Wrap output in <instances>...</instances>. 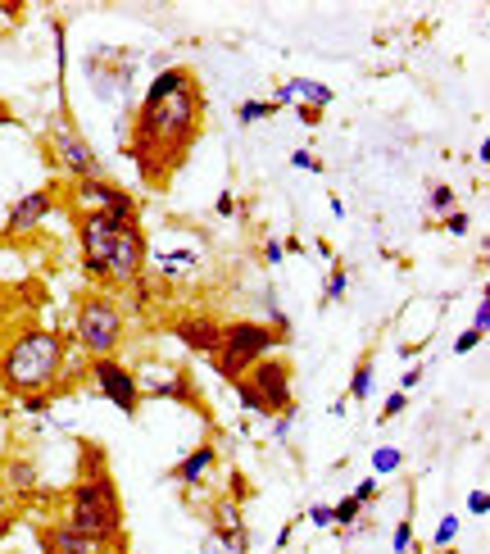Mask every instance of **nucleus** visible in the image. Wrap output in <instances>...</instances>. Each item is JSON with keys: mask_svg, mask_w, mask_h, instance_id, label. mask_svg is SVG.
<instances>
[{"mask_svg": "<svg viewBox=\"0 0 490 554\" xmlns=\"http://www.w3.org/2000/svg\"><path fill=\"white\" fill-rule=\"evenodd\" d=\"M196 123H200V87H196V78L177 91V96L159 100V105H141L132 155H137L141 173H146L150 182H155L168 164L182 159V150H187L191 137H196Z\"/></svg>", "mask_w": 490, "mask_h": 554, "instance_id": "nucleus-1", "label": "nucleus"}, {"mask_svg": "<svg viewBox=\"0 0 490 554\" xmlns=\"http://www.w3.org/2000/svg\"><path fill=\"white\" fill-rule=\"evenodd\" d=\"M82 259L91 277H114V282H137L146 264V237L137 223H123L114 214H82Z\"/></svg>", "mask_w": 490, "mask_h": 554, "instance_id": "nucleus-2", "label": "nucleus"}, {"mask_svg": "<svg viewBox=\"0 0 490 554\" xmlns=\"http://www.w3.org/2000/svg\"><path fill=\"white\" fill-rule=\"evenodd\" d=\"M59 364H64L59 337L37 327V332H23V337L5 350L0 377H5V386H14V391H41V386H50L59 377Z\"/></svg>", "mask_w": 490, "mask_h": 554, "instance_id": "nucleus-3", "label": "nucleus"}, {"mask_svg": "<svg viewBox=\"0 0 490 554\" xmlns=\"http://www.w3.org/2000/svg\"><path fill=\"white\" fill-rule=\"evenodd\" d=\"M69 523L87 536L91 545H109L123 532V505H118V491L109 482L105 468L91 473V482H82L69 500Z\"/></svg>", "mask_w": 490, "mask_h": 554, "instance_id": "nucleus-4", "label": "nucleus"}, {"mask_svg": "<svg viewBox=\"0 0 490 554\" xmlns=\"http://www.w3.org/2000/svg\"><path fill=\"white\" fill-rule=\"evenodd\" d=\"M277 341L282 337L264 323H227L223 327V346H218V355H214V368L227 377V382H241L259 359H268V350H273Z\"/></svg>", "mask_w": 490, "mask_h": 554, "instance_id": "nucleus-5", "label": "nucleus"}, {"mask_svg": "<svg viewBox=\"0 0 490 554\" xmlns=\"http://www.w3.org/2000/svg\"><path fill=\"white\" fill-rule=\"evenodd\" d=\"M78 337L82 346L91 350L96 359H105L109 350L123 341V309L105 296H91L78 305Z\"/></svg>", "mask_w": 490, "mask_h": 554, "instance_id": "nucleus-6", "label": "nucleus"}, {"mask_svg": "<svg viewBox=\"0 0 490 554\" xmlns=\"http://www.w3.org/2000/svg\"><path fill=\"white\" fill-rule=\"evenodd\" d=\"M250 391L259 396L264 414H291V364L286 359H259L250 373H245Z\"/></svg>", "mask_w": 490, "mask_h": 554, "instance_id": "nucleus-7", "label": "nucleus"}, {"mask_svg": "<svg viewBox=\"0 0 490 554\" xmlns=\"http://www.w3.org/2000/svg\"><path fill=\"white\" fill-rule=\"evenodd\" d=\"M73 200H78L87 214H114V218H123V223H137V205H132V196L128 191H118V187H109V182H78L73 187Z\"/></svg>", "mask_w": 490, "mask_h": 554, "instance_id": "nucleus-8", "label": "nucleus"}, {"mask_svg": "<svg viewBox=\"0 0 490 554\" xmlns=\"http://www.w3.org/2000/svg\"><path fill=\"white\" fill-rule=\"evenodd\" d=\"M96 382H100V391H105V400H114L123 414H137V405H141V386H137V377L128 373L123 364H114V359H96Z\"/></svg>", "mask_w": 490, "mask_h": 554, "instance_id": "nucleus-9", "label": "nucleus"}, {"mask_svg": "<svg viewBox=\"0 0 490 554\" xmlns=\"http://www.w3.org/2000/svg\"><path fill=\"white\" fill-rule=\"evenodd\" d=\"M55 150H59V164L73 173L78 182H96L100 178V164H96V150L87 146V141L78 137V132L59 128L55 132Z\"/></svg>", "mask_w": 490, "mask_h": 554, "instance_id": "nucleus-10", "label": "nucleus"}, {"mask_svg": "<svg viewBox=\"0 0 490 554\" xmlns=\"http://www.w3.org/2000/svg\"><path fill=\"white\" fill-rule=\"evenodd\" d=\"M177 341L187 350H196V355H218V346H223V323H214V318H177Z\"/></svg>", "mask_w": 490, "mask_h": 554, "instance_id": "nucleus-11", "label": "nucleus"}, {"mask_svg": "<svg viewBox=\"0 0 490 554\" xmlns=\"http://www.w3.org/2000/svg\"><path fill=\"white\" fill-rule=\"evenodd\" d=\"M50 205H55V196H50V191H32V196H23L19 205L10 209V232H32L41 218L50 214Z\"/></svg>", "mask_w": 490, "mask_h": 554, "instance_id": "nucleus-12", "label": "nucleus"}, {"mask_svg": "<svg viewBox=\"0 0 490 554\" xmlns=\"http://www.w3.org/2000/svg\"><path fill=\"white\" fill-rule=\"evenodd\" d=\"M191 82V73L187 69H168V73H159L155 82H150V91H146V105H159V100H168V96H177V91Z\"/></svg>", "mask_w": 490, "mask_h": 554, "instance_id": "nucleus-13", "label": "nucleus"}, {"mask_svg": "<svg viewBox=\"0 0 490 554\" xmlns=\"http://www.w3.org/2000/svg\"><path fill=\"white\" fill-rule=\"evenodd\" d=\"M214 446H200L196 455H187L182 459V464H177V482H200V477H205V468L214 464Z\"/></svg>", "mask_w": 490, "mask_h": 554, "instance_id": "nucleus-14", "label": "nucleus"}, {"mask_svg": "<svg viewBox=\"0 0 490 554\" xmlns=\"http://www.w3.org/2000/svg\"><path fill=\"white\" fill-rule=\"evenodd\" d=\"M50 541L59 545V554H96V545H91L87 536H82V532H78V527H73V523L55 527V536H50Z\"/></svg>", "mask_w": 490, "mask_h": 554, "instance_id": "nucleus-15", "label": "nucleus"}, {"mask_svg": "<svg viewBox=\"0 0 490 554\" xmlns=\"http://www.w3.org/2000/svg\"><path fill=\"white\" fill-rule=\"evenodd\" d=\"M291 96H304V100H314V105H327V100H332V91L314 87V82H291V87H282V100H291Z\"/></svg>", "mask_w": 490, "mask_h": 554, "instance_id": "nucleus-16", "label": "nucleus"}, {"mask_svg": "<svg viewBox=\"0 0 490 554\" xmlns=\"http://www.w3.org/2000/svg\"><path fill=\"white\" fill-rule=\"evenodd\" d=\"M268 114H273V105H268V100H245V105H241V123L268 119Z\"/></svg>", "mask_w": 490, "mask_h": 554, "instance_id": "nucleus-17", "label": "nucleus"}, {"mask_svg": "<svg viewBox=\"0 0 490 554\" xmlns=\"http://www.w3.org/2000/svg\"><path fill=\"white\" fill-rule=\"evenodd\" d=\"M368 386H373V364H359V373H354V400H368Z\"/></svg>", "mask_w": 490, "mask_h": 554, "instance_id": "nucleus-18", "label": "nucleus"}, {"mask_svg": "<svg viewBox=\"0 0 490 554\" xmlns=\"http://www.w3.org/2000/svg\"><path fill=\"white\" fill-rule=\"evenodd\" d=\"M373 464H377V473H395V468H400V450H391V446L377 450Z\"/></svg>", "mask_w": 490, "mask_h": 554, "instance_id": "nucleus-19", "label": "nucleus"}, {"mask_svg": "<svg viewBox=\"0 0 490 554\" xmlns=\"http://www.w3.org/2000/svg\"><path fill=\"white\" fill-rule=\"evenodd\" d=\"M359 509H363V505L350 495V500H341V505L332 509V518H336V523H354V518H359Z\"/></svg>", "mask_w": 490, "mask_h": 554, "instance_id": "nucleus-20", "label": "nucleus"}, {"mask_svg": "<svg viewBox=\"0 0 490 554\" xmlns=\"http://www.w3.org/2000/svg\"><path fill=\"white\" fill-rule=\"evenodd\" d=\"M432 209H436V214H450V209H454V191L450 187H432Z\"/></svg>", "mask_w": 490, "mask_h": 554, "instance_id": "nucleus-21", "label": "nucleus"}, {"mask_svg": "<svg viewBox=\"0 0 490 554\" xmlns=\"http://www.w3.org/2000/svg\"><path fill=\"white\" fill-rule=\"evenodd\" d=\"M486 327H490V300L481 296V305H477V323H472V332H481V337H486Z\"/></svg>", "mask_w": 490, "mask_h": 554, "instance_id": "nucleus-22", "label": "nucleus"}, {"mask_svg": "<svg viewBox=\"0 0 490 554\" xmlns=\"http://www.w3.org/2000/svg\"><path fill=\"white\" fill-rule=\"evenodd\" d=\"M354 500H359V505H368V500H377V482H373V477H368V482H359V491H354Z\"/></svg>", "mask_w": 490, "mask_h": 554, "instance_id": "nucleus-23", "label": "nucleus"}, {"mask_svg": "<svg viewBox=\"0 0 490 554\" xmlns=\"http://www.w3.org/2000/svg\"><path fill=\"white\" fill-rule=\"evenodd\" d=\"M468 509H472V514H486V509H490V495L486 491H472L468 495Z\"/></svg>", "mask_w": 490, "mask_h": 554, "instance_id": "nucleus-24", "label": "nucleus"}, {"mask_svg": "<svg viewBox=\"0 0 490 554\" xmlns=\"http://www.w3.org/2000/svg\"><path fill=\"white\" fill-rule=\"evenodd\" d=\"M404 400H409V396H404V391H395V396L386 400V409H382V414H386V418H395V414H400V409H404Z\"/></svg>", "mask_w": 490, "mask_h": 554, "instance_id": "nucleus-25", "label": "nucleus"}, {"mask_svg": "<svg viewBox=\"0 0 490 554\" xmlns=\"http://www.w3.org/2000/svg\"><path fill=\"white\" fill-rule=\"evenodd\" d=\"M454 532H459V523H454V518H445V523H441V532H436V545L454 541Z\"/></svg>", "mask_w": 490, "mask_h": 554, "instance_id": "nucleus-26", "label": "nucleus"}, {"mask_svg": "<svg viewBox=\"0 0 490 554\" xmlns=\"http://www.w3.org/2000/svg\"><path fill=\"white\" fill-rule=\"evenodd\" d=\"M409 541H413V527L400 523V532H395V550H409Z\"/></svg>", "mask_w": 490, "mask_h": 554, "instance_id": "nucleus-27", "label": "nucleus"}, {"mask_svg": "<svg viewBox=\"0 0 490 554\" xmlns=\"http://www.w3.org/2000/svg\"><path fill=\"white\" fill-rule=\"evenodd\" d=\"M345 291V273H332V282H327V300H336Z\"/></svg>", "mask_w": 490, "mask_h": 554, "instance_id": "nucleus-28", "label": "nucleus"}, {"mask_svg": "<svg viewBox=\"0 0 490 554\" xmlns=\"http://www.w3.org/2000/svg\"><path fill=\"white\" fill-rule=\"evenodd\" d=\"M477 341H481V332H463V337H459V346H454V350H459V355H468V350L477 346Z\"/></svg>", "mask_w": 490, "mask_h": 554, "instance_id": "nucleus-29", "label": "nucleus"}, {"mask_svg": "<svg viewBox=\"0 0 490 554\" xmlns=\"http://www.w3.org/2000/svg\"><path fill=\"white\" fill-rule=\"evenodd\" d=\"M450 232L463 237V232H468V214H450Z\"/></svg>", "mask_w": 490, "mask_h": 554, "instance_id": "nucleus-30", "label": "nucleus"}, {"mask_svg": "<svg viewBox=\"0 0 490 554\" xmlns=\"http://www.w3.org/2000/svg\"><path fill=\"white\" fill-rule=\"evenodd\" d=\"M14 482H19V486H32V468H28V464H14Z\"/></svg>", "mask_w": 490, "mask_h": 554, "instance_id": "nucleus-31", "label": "nucleus"}, {"mask_svg": "<svg viewBox=\"0 0 490 554\" xmlns=\"http://www.w3.org/2000/svg\"><path fill=\"white\" fill-rule=\"evenodd\" d=\"M218 214H223V218H227V214H236V200L227 196V191H223V196H218Z\"/></svg>", "mask_w": 490, "mask_h": 554, "instance_id": "nucleus-32", "label": "nucleus"}, {"mask_svg": "<svg viewBox=\"0 0 490 554\" xmlns=\"http://www.w3.org/2000/svg\"><path fill=\"white\" fill-rule=\"evenodd\" d=\"M295 169H314V155H304V150H295V159H291Z\"/></svg>", "mask_w": 490, "mask_h": 554, "instance_id": "nucleus-33", "label": "nucleus"}, {"mask_svg": "<svg viewBox=\"0 0 490 554\" xmlns=\"http://www.w3.org/2000/svg\"><path fill=\"white\" fill-rule=\"evenodd\" d=\"M118 554H123V550H118Z\"/></svg>", "mask_w": 490, "mask_h": 554, "instance_id": "nucleus-34", "label": "nucleus"}]
</instances>
